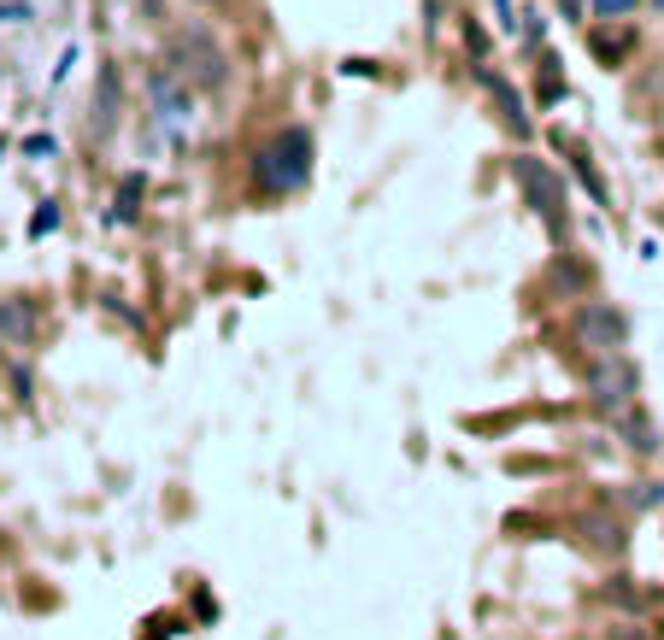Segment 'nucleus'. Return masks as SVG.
<instances>
[{"label":"nucleus","instance_id":"1","mask_svg":"<svg viewBox=\"0 0 664 640\" xmlns=\"http://www.w3.org/2000/svg\"><path fill=\"white\" fill-rule=\"evenodd\" d=\"M306 182H313V130H306V123H288L283 136H271L254 153V189L283 200V194H300Z\"/></svg>","mask_w":664,"mask_h":640},{"label":"nucleus","instance_id":"2","mask_svg":"<svg viewBox=\"0 0 664 640\" xmlns=\"http://www.w3.org/2000/svg\"><path fill=\"white\" fill-rule=\"evenodd\" d=\"M165 66H171L177 77L195 82V94H224L230 89V53H224V41L212 30H171L165 36Z\"/></svg>","mask_w":664,"mask_h":640},{"label":"nucleus","instance_id":"3","mask_svg":"<svg viewBox=\"0 0 664 640\" xmlns=\"http://www.w3.org/2000/svg\"><path fill=\"white\" fill-rule=\"evenodd\" d=\"M512 182H517V194L529 200V212H535V218H542L547 230H553V241H565V236H571V212H565V206H571V200H565V177H558L547 159L517 153V159H512Z\"/></svg>","mask_w":664,"mask_h":640},{"label":"nucleus","instance_id":"4","mask_svg":"<svg viewBox=\"0 0 664 640\" xmlns=\"http://www.w3.org/2000/svg\"><path fill=\"white\" fill-rule=\"evenodd\" d=\"M571 347L583 359H599V353H630V312L612 300H583L571 312Z\"/></svg>","mask_w":664,"mask_h":640},{"label":"nucleus","instance_id":"5","mask_svg":"<svg viewBox=\"0 0 664 640\" xmlns=\"http://www.w3.org/2000/svg\"><path fill=\"white\" fill-rule=\"evenodd\" d=\"M583 394H588V406L606 411V418H612V411H624V406H635V394H641L635 359H630V353H599V359H588V364H583Z\"/></svg>","mask_w":664,"mask_h":640},{"label":"nucleus","instance_id":"6","mask_svg":"<svg viewBox=\"0 0 664 640\" xmlns=\"http://www.w3.org/2000/svg\"><path fill=\"white\" fill-rule=\"evenodd\" d=\"M148 100H153L159 123H171V130L195 123V82L177 77L171 66H165V59H153V66H148Z\"/></svg>","mask_w":664,"mask_h":640},{"label":"nucleus","instance_id":"7","mask_svg":"<svg viewBox=\"0 0 664 640\" xmlns=\"http://www.w3.org/2000/svg\"><path fill=\"white\" fill-rule=\"evenodd\" d=\"M118 118H123V71H118L112 59H107V66L95 71V100H89V136H95V141H112Z\"/></svg>","mask_w":664,"mask_h":640},{"label":"nucleus","instance_id":"8","mask_svg":"<svg viewBox=\"0 0 664 640\" xmlns=\"http://www.w3.org/2000/svg\"><path fill=\"white\" fill-rule=\"evenodd\" d=\"M612 441H624L630 452L653 459V452H658V429L647 423V411H641V406H624V411H612Z\"/></svg>","mask_w":664,"mask_h":640},{"label":"nucleus","instance_id":"9","mask_svg":"<svg viewBox=\"0 0 664 640\" xmlns=\"http://www.w3.org/2000/svg\"><path fill=\"white\" fill-rule=\"evenodd\" d=\"M476 82H483V89L494 94V107H501V118L512 123V130H517V136H529V118H524V100H517V89H512V82H506L501 71H494V66H476Z\"/></svg>","mask_w":664,"mask_h":640},{"label":"nucleus","instance_id":"10","mask_svg":"<svg viewBox=\"0 0 664 640\" xmlns=\"http://www.w3.org/2000/svg\"><path fill=\"white\" fill-rule=\"evenodd\" d=\"M36 306L30 300H0V336H7V347H30L36 341Z\"/></svg>","mask_w":664,"mask_h":640},{"label":"nucleus","instance_id":"11","mask_svg":"<svg viewBox=\"0 0 664 640\" xmlns=\"http://www.w3.org/2000/svg\"><path fill=\"white\" fill-rule=\"evenodd\" d=\"M576 529H583V541H588L594 552H624V523L606 518V511H583V518H576Z\"/></svg>","mask_w":664,"mask_h":640},{"label":"nucleus","instance_id":"12","mask_svg":"<svg viewBox=\"0 0 664 640\" xmlns=\"http://www.w3.org/2000/svg\"><path fill=\"white\" fill-rule=\"evenodd\" d=\"M588 282H594V271H588V264L576 259V253H565V259L553 264V288H558L565 300H583V294H588Z\"/></svg>","mask_w":664,"mask_h":640},{"label":"nucleus","instance_id":"13","mask_svg":"<svg viewBox=\"0 0 664 640\" xmlns=\"http://www.w3.org/2000/svg\"><path fill=\"white\" fill-rule=\"evenodd\" d=\"M141 194H148V177H141V171H123V177H118V200H112L118 212H112V218H118V223H130V218H136V206H141Z\"/></svg>","mask_w":664,"mask_h":640},{"label":"nucleus","instance_id":"14","mask_svg":"<svg viewBox=\"0 0 664 640\" xmlns=\"http://www.w3.org/2000/svg\"><path fill=\"white\" fill-rule=\"evenodd\" d=\"M571 171H576V182H583V189L594 194V206H606L612 194H606V182H599V171H594V159L583 153V148H571Z\"/></svg>","mask_w":664,"mask_h":640},{"label":"nucleus","instance_id":"15","mask_svg":"<svg viewBox=\"0 0 664 640\" xmlns=\"http://www.w3.org/2000/svg\"><path fill=\"white\" fill-rule=\"evenodd\" d=\"M630 511H641V506H664V482H630V493H617Z\"/></svg>","mask_w":664,"mask_h":640},{"label":"nucleus","instance_id":"16","mask_svg":"<svg viewBox=\"0 0 664 640\" xmlns=\"http://www.w3.org/2000/svg\"><path fill=\"white\" fill-rule=\"evenodd\" d=\"M635 7H641V0H588V12H594V18H606V24H624Z\"/></svg>","mask_w":664,"mask_h":640},{"label":"nucleus","instance_id":"17","mask_svg":"<svg viewBox=\"0 0 664 640\" xmlns=\"http://www.w3.org/2000/svg\"><path fill=\"white\" fill-rule=\"evenodd\" d=\"M594 53L606 59V66H612V59H624V53H630V30H617V36L599 30V36H594Z\"/></svg>","mask_w":664,"mask_h":640},{"label":"nucleus","instance_id":"18","mask_svg":"<svg viewBox=\"0 0 664 640\" xmlns=\"http://www.w3.org/2000/svg\"><path fill=\"white\" fill-rule=\"evenodd\" d=\"M48 230H59V206H53V200H41V212L30 218V236H48Z\"/></svg>","mask_w":664,"mask_h":640},{"label":"nucleus","instance_id":"19","mask_svg":"<svg viewBox=\"0 0 664 640\" xmlns=\"http://www.w3.org/2000/svg\"><path fill=\"white\" fill-rule=\"evenodd\" d=\"M130 7L148 18V24H159V18H165V0H130Z\"/></svg>","mask_w":664,"mask_h":640},{"label":"nucleus","instance_id":"20","mask_svg":"<svg viewBox=\"0 0 664 640\" xmlns=\"http://www.w3.org/2000/svg\"><path fill=\"white\" fill-rule=\"evenodd\" d=\"M524 41H529V48H542V18H535V12H524Z\"/></svg>","mask_w":664,"mask_h":640},{"label":"nucleus","instance_id":"21","mask_svg":"<svg viewBox=\"0 0 664 640\" xmlns=\"http://www.w3.org/2000/svg\"><path fill=\"white\" fill-rule=\"evenodd\" d=\"M558 12H565V18H588V0H558Z\"/></svg>","mask_w":664,"mask_h":640},{"label":"nucleus","instance_id":"22","mask_svg":"<svg viewBox=\"0 0 664 640\" xmlns=\"http://www.w3.org/2000/svg\"><path fill=\"white\" fill-rule=\"evenodd\" d=\"M612 640H641V634H630V629H612Z\"/></svg>","mask_w":664,"mask_h":640},{"label":"nucleus","instance_id":"23","mask_svg":"<svg viewBox=\"0 0 664 640\" xmlns=\"http://www.w3.org/2000/svg\"><path fill=\"white\" fill-rule=\"evenodd\" d=\"M189 7H224V0H189Z\"/></svg>","mask_w":664,"mask_h":640},{"label":"nucleus","instance_id":"24","mask_svg":"<svg viewBox=\"0 0 664 640\" xmlns=\"http://www.w3.org/2000/svg\"><path fill=\"white\" fill-rule=\"evenodd\" d=\"M0 364H7V336H0Z\"/></svg>","mask_w":664,"mask_h":640},{"label":"nucleus","instance_id":"25","mask_svg":"<svg viewBox=\"0 0 664 640\" xmlns=\"http://www.w3.org/2000/svg\"><path fill=\"white\" fill-rule=\"evenodd\" d=\"M658 7H664V0H658Z\"/></svg>","mask_w":664,"mask_h":640}]
</instances>
